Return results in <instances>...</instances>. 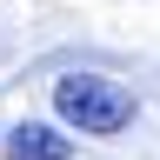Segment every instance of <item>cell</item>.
Returning <instances> with one entry per match:
<instances>
[{"mask_svg":"<svg viewBox=\"0 0 160 160\" xmlns=\"http://www.w3.org/2000/svg\"><path fill=\"white\" fill-rule=\"evenodd\" d=\"M53 113L80 133H120V127H133V93L107 73H67V80H53Z\"/></svg>","mask_w":160,"mask_h":160,"instance_id":"6da1fadb","label":"cell"},{"mask_svg":"<svg viewBox=\"0 0 160 160\" xmlns=\"http://www.w3.org/2000/svg\"><path fill=\"white\" fill-rule=\"evenodd\" d=\"M7 160H73V140L60 127H40V120H20L7 133Z\"/></svg>","mask_w":160,"mask_h":160,"instance_id":"7a4b0ae2","label":"cell"}]
</instances>
